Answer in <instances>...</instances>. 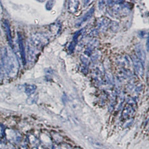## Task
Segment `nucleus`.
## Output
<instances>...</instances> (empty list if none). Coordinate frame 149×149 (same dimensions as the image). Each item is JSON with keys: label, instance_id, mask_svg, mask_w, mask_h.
Wrapping results in <instances>:
<instances>
[{"label": "nucleus", "instance_id": "f257e3e1", "mask_svg": "<svg viewBox=\"0 0 149 149\" xmlns=\"http://www.w3.org/2000/svg\"><path fill=\"white\" fill-rule=\"evenodd\" d=\"M0 69L10 77H14L17 74L19 62L10 48H3L2 51Z\"/></svg>", "mask_w": 149, "mask_h": 149}, {"label": "nucleus", "instance_id": "f03ea898", "mask_svg": "<svg viewBox=\"0 0 149 149\" xmlns=\"http://www.w3.org/2000/svg\"><path fill=\"white\" fill-rule=\"evenodd\" d=\"M3 25L4 27V30H5L6 36H7V39L8 43L10 44V47L13 48V41L11 36V33L10 30V23L9 21L7 20H4L3 21Z\"/></svg>", "mask_w": 149, "mask_h": 149}, {"label": "nucleus", "instance_id": "7ed1b4c3", "mask_svg": "<svg viewBox=\"0 0 149 149\" xmlns=\"http://www.w3.org/2000/svg\"><path fill=\"white\" fill-rule=\"evenodd\" d=\"M18 44L19 47V51L21 54V60L22 61V63L24 65H25L26 63V54L25 51V48L24 45L23 39L21 35L18 34Z\"/></svg>", "mask_w": 149, "mask_h": 149}, {"label": "nucleus", "instance_id": "20e7f679", "mask_svg": "<svg viewBox=\"0 0 149 149\" xmlns=\"http://www.w3.org/2000/svg\"><path fill=\"white\" fill-rule=\"evenodd\" d=\"M134 65L135 69L136 72L140 76H142L143 74V67L142 63L141 61L137 57H134L133 58Z\"/></svg>", "mask_w": 149, "mask_h": 149}, {"label": "nucleus", "instance_id": "39448f33", "mask_svg": "<svg viewBox=\"0 0 149 149\" xmlns=\"http://www.w3.org/2000/svg\"><path fill=\"white\" fill-rule=\"evenodd\" d=\"M135 111V108L134 107V104L132 103H129L126 107L124 109L123 111V117L125 118H129V117L132 116V115L134 113Z\"/></svg>", "mask_w": 149, "mask_h": 149}, {"label": "nucleus", "instance_id": "423d86ee", "mask_svg": "<svg viewBox=\"0 0 149 149\" xmlns=\"http://www.w3.org/2000/svg\"><path fill=\"white\" fill-rule=\"evenodd\" d=\"M78 0H68V11L71 13H75L79 7Z\"/></svg>", "mask_w": 149, "mask_h": 149}, {"label": "nucleus", "instance_id": "0eeeda50", "mask_svg": "<svg viewBox=\"0 0 149 149\" xmlns=\"http://www.w3.org/2000/svg\"><path fill=\"white\" fill-rule=\"evenodd\" d=\"M93 13H94V9L93 8L90 10L89 11H88V13L87 14L84 15L83 17H81L82 18L81 19H79V21L77 22V25L78 26H80V25H81L83 23L86 22V21H87L92 17V16L93 14Z\"/></svg>", "mask_w": 149, "mask_h": 149}, {"label": "nucleus", "instance_id": "6e6552de", "mask_svg": "<svg viewBox=\"0 0 149 149\" xmlns=\"http://www.w3.org/2000/svg\"><path fill=\"white\" fill-rule=\"evenodd\" d=\"M36 89V86L33 84L27 85L25 88V92L28 96L33 94Z\"/></svg>", "mask_w": 149, "mask_h": 149}, {"label": "nucleus", "instance_id": "1a4fd4ad", "mask_svg": "<svg viewBox=\"0 0 149 149\" xmlns=\"http://www.w3.org/2000/svg\"><path fill=\"white\" fill-rule=\"evenodd\" d=\"M37 99H38V95H34L33 94L29 96V98L27 99V103L31 105L36 102Z\"/></svg>", "mask_w": 149, "mask_h": 149}, {"label": "nucleus", "instance_id": "9d476101", "mask_svg": "<svg viewBox=\"0 0 149 149\" xmlns=\"http://www.w3.org/2000/svg\"><path fill=\"white\" fill-rule=\"evenodd\" d=\"M92 145L95 146V148L96 149H106L105 147H104V146H103L102 144L100 143V142H98V141H96V140H95L92 141Z\"/></svg>", "mask_w": 149, "mask_h": 149}, {"label": "nucleus", "instance_id": "9b49d317", "mask_svg": "<svg viewBox=\"0 0 149 149\" xmlns=\"http://www.w3.org/2000/svg\"><path fill=\"white\" fill-rule=\"evenodd\" d=\"M3 6L2 5V4L1 2V0H0V15L3 13Z\"/></svg>", "mask_w": 149, "mask_h": 149}, {"label": "nucleus", "instance_id": "f8f14e48", "mask_svg": "<svg viewBox=\"0 0 149 149\" xmlns=\"http://www.w3.org/2000/svg\"><path fill=\"white\" fill-rule=\"evenodd\" d=\"M38 1H40V2H43V1H45V0H38Z\"/></svg>", "mask_w": 149, "mask_h": 149}, {"label": "nucleus", "instance_id": "ddd939ff", "mask_svg": "<svg viewBox=\"0 0 149 149\" xmlns=\"http://www.w3.org/2000/svg\"><path fill=\"white\" fill-rule=\"evenodd\" d=\"M116 1H120V0H115Z\"/></svg>", "mask_w": 149, "mask_h": 149}, {"label": "nucleus", "instance_id": "4468645a", "mask_svg": "<svg viewBox=\"0 0 149 149\" xmlns=\"http://www.w3.org/2000/svg\"><path fill=\"white\" fill-rule=\"evenodd\" d=\"M79 149V148H76V149Z\"/></svg>", "mask_w": 149, "mask_h": 149}]
</instances>
